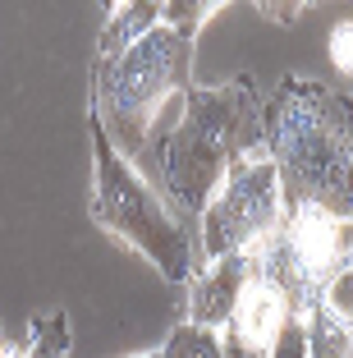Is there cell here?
<instances>
[{"mask_svg": "<svg viewBox=\"0 0 353 358\" xmlns=\"http://www.w3.org/2000/svg\"><path fill=\"white\" fill-rule=\"evenodd\" d=\"M248 271H252V253H234V257H220V262H207L184 285L188 289V322L193 327H207V331H225Z\"/></svg>", "mask_w": 353, "mask_h": 358, "instance_id": "obj_8", "label": "cell"}, {"mask_svg": "<svg viewBox=\"0 0 353 358\" xmlns=\"http://www.w3.org/2000/svg\"><path fill=\"white\" fill-rule=\"evenodd\" d=\"M271 358H308V331H303V322H298V317H294L289 327L280 331V340H275Z\"/></svg>", "mask_w": 353, "mask_h": 358, "instance_id": "obj_15", "label": "cell"}, {"mask_svg": "<svg viewBox=\"0 0 353 358\" xmlns=\"http://www.w3.org/2000/svg\"><path fill=\"white\" fill-rule=\"evenodd\" d=\"M303 10H308V5H261V14H271L275 23H294Z\"/></svg>", "mask_w": 353, "mask_h": 358, "instance_id": "obj_16", "label": "cell"}, {"mask_svg": "<svg viewBox=\"0 0 353 358\" xmlns=\"http://www.w3.org/2000/svg\"><path fill=\"white\" fill-rule=\"evenodd\" d=\"M303 331H308V358H353V331L344 327L331 308L308 313Z\"/></svg>", "mask_w": 353, "mask_h": 358, "instance_id": "obj_10", "label": "cell"}, {"mask_svg": "<svg viewBox=\"0 0 353 358\" xmlns=\"http://www.w3.org/2000/svg\"><path fill=\"white\" fill-rule=\"evenodd\" d=\"M161 358H225V345H220V331L179 322L161 345Z\"/></svg>", "mask_w": 353, "mask_h": 358, "instance_id": "obj_12", "label": "cell"}, {"mask_svg": "<svg viewBox=\"0 0 353 358\" xmlns=\"http://www.w3.org/2000/svg\"><path fill=\"white\" fill-rule=\"evenodd\" d=\"M322 308H331V313L340 317L344 327L353 331V253H349V266H344V271L331 280V289H326V303H322Z\"/></svg>", "mask_w": 353, "mask_h": 358, "instance_id": "obj_14", "label": "cell"}, {"mask_svg": "<svg viewBox=\"0 0 353 358\" xmlns=\"http://www.w3.org/2000/svg\"><path fill=\"white\" fill-rule=\"evenodd\" d=\"M138 358H161V349H156V354H138Z\"/></svg>", "mask_w": 353, "mask_h": 358, "instance_id": "obj_17", "label": "cell"}, {"mask_svg": "<svg viewBox=\"0 0 353 358\" xmlns=\"http://www.w3.org/2000/svg\"><path fill=\"white\" fill-rule=\"evenodd\" d=\"M261 148V96L248 74L220 87H188L179 110L156 124L152 143L138 161H152L166 207L184 230L198 234L207 202L216 198L220 179L234 161Z\"/></svg>", "mask_w": 353, "mask_h": 358, "instance_id": "obj_1", "label": "cell"}, {"mask_svg": "<svg viewBox=\"0 0 353 358\" xmlns=\"http://www.w3.org/2000/svg\"><path fill=\"white\" fill-rule=\"evenodd\" d=\"M326 51H331V69L353 83V19H340L326 32Z\"/></svg>", "mask_w": 353, "mask_h": 358, "instance_id": "obj_13", "label": "cell"}, {"mask_svg": "<svg viewBox=\"0 0 353 358\" xmlns=\"http://www.w3.org/2000/svg\"><path fill=\"white\" fill-rule=\"evenodd\" d=\"M261 148L284 211L312 207L353 221V96L317 78H280L261 101Z\"/></svg>", "mask_w": 353, "mask_h": 358, "instance_id": "obj_2", "label": "cell"}, {"mask_svg": "<svg viewBox=\"0 0 353 358\" xmlns=\"http://www.w3.org/2000/svg\"><path fill=\"white\" fill-rule=\"evenodd\" d=\"M289 322L294 317H289L284 294L261 275L257 257H252V271H248V280H243L239 299H234V313H229L225 331H220V345L243 349V354H257V358H271V349H275V340H280V331L289 327Z\"/></svg>", "mask_w": 353, "mask_h": 358, "instance_id": "obj_7", "label": "cell"}, {"mask_svg": "<svg viewBox=\"0 0 353 358\" xmlns=\"http://www.w3.org/2000/svg\"><path fill=\"white\" fill-rule=\"evenodd\" d=\"M92 221L134 253H143L156 271L175 285H188L202 271L198 234L184 230L166 198L138 175V166L106 138L92 115Z\"/></svg>", "mask_w": 353, "mask_h": 358, "instance_id": "obj_4", "label": "cell"}, {"mask_svg": "<svg viewBox=\"0 0 353 358\" xmlns=\"http://www.w3.org/2000/svg\"><path fill=\"white\" fill-rule=\"evenodd\" d=\"M69 345H73V327H69V313L55 308V313L37 317L28 331V354L23 358H69Z\"/></svg>", "mask_w": 353, "mask_h": 358, "instance_id": "obj_11", "label": "cell"}, {"mask_svg": "<svg viewBox=\"0 0 353 358\" xmlns=\"http://www.w3.org/2000/svg\"><path fill=\"white\" fill-rule=\"evenodd\" d=\"M161 10L166 5H156V0H134V5H115L110 19H106L101 37H96V60H115V55H124L138 37L161 23Z\"/></svg>", "mask_w": 353, "mask_h": 358, "instance_id": "obj_9", "label": "cell"}, {"mask_svg": "<svg viewBox=\"0 0 353 358\" xmlns=\"http://www.w3.org/2000/svg\"><path fill=\"white\" fill-rule=\"evenodd\" d=\"M211 14H220V5L207 0L166 5L161 23L124 55L92 64V115L129 161L147 152L161 110L170 101H184V92L193 87V42Z\"/></svg>", "mask_w": 353, "mask_h": 358, "instance_id": "obj_3", "label": "cell"}, {"mask_svg": "<svg viewBox=\"0 0 353 358\" xmlns=\"http://www.w3.org/2000/svg\"><path fill=\"white\" fill-rule=\"evenodd\" d=\"M349 253H353V221H335V216L312 207L284 211L280 230L252 243L261 275L284 294L289 317H298V322H308V313L326 303V289L349 266Z\"/></svg>", "mask_w": 353, "mask_h": 358, "instance_id": "obj_5", "label": "cell"}, {"mask_svg": "<svg viewBox=\"0 0 353 358\" xmlns=\"http://www.w3.org/2000/svg\"><path fill=\"white\" fill-rule=\"evenodd\" d=\"M280 221H284L280 179H275V166H271L266 148H257L229 166L216 198L202 211V221H198L202 266L220 262V257H234V253H248L252 243H261L266 234L280 230Z\"/></svg>", "mask_w": 353, "mask_h": 358, "instance_id": "obj_6", "label": "cell"}]
</instances>
